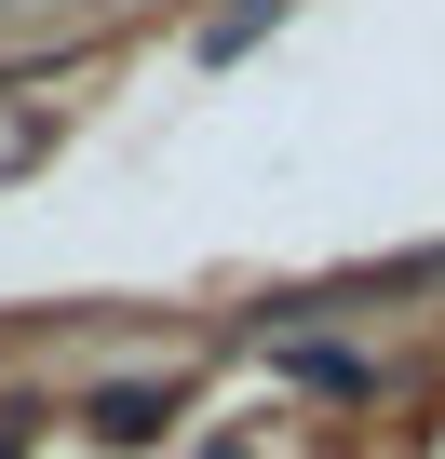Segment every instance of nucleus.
<instances>
[{"label":"nucleus","mask_w":445,"mask_h":459,"mask_svg":"<svg viewBox=\"0 0 445 459\" xmlns=\"http://www.w3.org/2000/svg\"><path fill=\"white\" fill-rule=\"evenodd\" d=\"M270 351H284V378H297V392H338V405H364V392H378V351H351V338H270Z\"/></svg>","instance_id":"obj_2"},{"label":"nucleus","mask_w":445,"mask_h":459,"mask_svg":"<svg viewBox=\"0 0 445 459\" xmlns=\"http://www.w3.org/2000/svg\"><path fill=\"white\" fill-rule=\"evenodd\" d=\"M162 419H175V378H108V392H81V432H95V446H162Z\"/></svg>","instance_id":"obj_1"},{"label":"nucleus","mask_w":445,"mask_h":459,"mask_svg":"<svg viewBox=\"0 0 445 459\" xmlns=\"http://www.w3.org/2000/svg\"><path fill=\"white\" fill-rule=\"evenodd\" d=\"M0 459H28V432H0Z\"/></svg>","instance_id":"obj_4"},{"label":"nucleus","mask_w":445,"mask_h":459,"mask_svg":"<svg viewBox=\"0 0 445 459\" xmlns=\"http://www.w3.org/2000/svg\"><path fill=\"white\" fill-rule=\"evenodd\" d=\"M284 14H297V0H216V14H202V41H189V55H202V68H230V55H257V41L284 28Z\"/></svg>","instance_id":"obj_3"}]
</instances>
